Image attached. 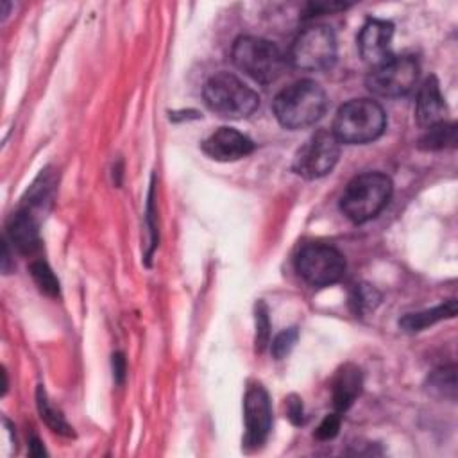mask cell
<instances>
[{"label":"cell","instance_id":"obj_1","mask_svg":"<svg viewBox=\"0 0 458 458\" xmlns=\"http://www.w3.org/2000/svg\"><path fill=\"white\" fill-rule=\"evenodd\" d=\"M272 107L283 127L297 131L310 127L322 118L327 107V97L315 81L302 79L281 89L274 98Z\"/></svg>","mask_w":458,"mask_h":458},{"label":"cell","instance_id":"obj_2","mask_svg":"<svg viewBox=\"0 0 458 458\" xmlns=\"http://www.w3.org/2000/svg\"><path fill=\"white\" fill-rule=\"evenodd\" d=\"M385 125V111L376 100L352 98L336 111L331 132L340 143L363 145L379 138Z\"/></svg>","mask_w":458,"mask_h":458},{"label":"cell","instance_id":"obj_3","mask_svg":"<svg viewBox=\"0 0 458 458\" xmlns=\"http://www.w3.org/2000/svg\"><path fill=\"white\" fill-rule=\"evenodd\" d=\"M392 197V181L381 172H365L349 181L340 199L342 213L354 224L374 218Z\"/></svg>","mask_w":458,"mask_h":458},{"label":"cell","instance_id":"obj_4","mask_svg":"<svg viewBox=\"0 0 458 458\" xmlns=\"http://www.w3.org/2000/svg\"><path fill=\"white\" fill-rule=\"evenodd\" d=\"M204 100L213 113L229 120L247 118L259 106L258 93L229 72H218L208 79Z\"/></svg>","mask_w":458,"mask_h":458},{"label":"cell","instance_id":"obj_5","mask_svg":"<svg viewBox=\"0 0 458 458\" xmlns=\"http://www.w3.org/2000/svg\"><path fill=\"white\" fill-rule=\"evenodd\" d=\"M233 63L245 72L249 77L261 84H270L277 81L286 66V57L279 47L265 38L242 36L234 41Z\"/></svg>","mask_w":458,"mask_h":458},{"label":"cell","instance_id":"obj_6","mask_svg":"<svg viewBox=\"0 0 458 458\" xmlns=\"http://www.w3.org/2000/svg\"><path fill=\"white\" fill-rule=\"evenodd\" d=\"M293 68L302 72H324L336 61V38L331 29L313 25L299 32L288 54Z\"/></svg>","mask_w":458,"mask_h":458},{"label":"cell","instance_id":"obj_7","mask_svg":"<svg viewBox=\"0 0 458 458\" xmlns=\"http://www.w3.org/2000/svg\"><path fill=\"white\" fill-rule=\"evenodd\" d=\"M419 79V63L410 55H392L385 63L372 66L365 84L377 97L395 98L410 93Z\"/></svg>","mask_w":458,"mask_h":458},{"label":"cell","instance_id":"obj_8","mask_svg":"<svg viewBox=\"0 0 458 458\" xmlns=\"http://www.w3.org/2000/svg\"><path fill=\"white\" fill-rule=\"evenodd\" d=\"M299 276L313 286H327L338 283L345 274L344 254L326 243H308L304 245L295 261Z\"/></svg>","mask_w":458,"mask_h":458},{"label":"cell","instance_id":"obj_9","mask_svg":"<svg viewBox=\"0 0 458 458\" xmlns=\"http://www.w3.org/2000/svg\"><path fill=\"white\" fill-rule=\"evenodd\" d=\"M340 157V141L331 131L313 132L293 157V172L304 179H320L327 175Z\"/></svg>","mask_w":458,"mask_h":458},{"label":"cell","instance_id":"obj_10","mask_svg":"<svg viewBox=\"0 0 458 458\" xmlns=\"http://www.w3.org/2000/svg\"><path fill=\"white\" fill-rule=\"evenodd\" d=\"M243 420H245V449H259L272 428V406L267 390L254 383L247 388L243 397Z\"/></svg>","mask_w":458,"mask_h":458},{"label":"cell","instance_id":"obj_11","mask_svg":"<svg viewBox=\"0 0 458 458\" xmlns=\"http://www.w3.org/2000/svg\"><path fill=\"white\" fill-rule=\"evenodd\" d=\"M394 25L385 20H369L358 34V50L365 63L377 66L392 57Z\"/></svg>","mask_w":458,"mask_h":458},{"label":"cell","instance_id":"obj_12","mask_svg":"<svg viewBox=\"0 0 458 458\" xmlns=\"http://www.w3.org/2000/svg\"><path fill=\"white\" fill-rule=\"evenodd\" d=\"M202 150L215 161H236L254 150V143L236 129L220 127L202 141Z\"/></svg>","mask_w":458,"mask_h":458},{"label":"cell","instance_id":"obj_13","mask_svg":"<svg viewBox=\"0 0 458 458\" xmlns=\"http://www.w3.org/2000/svg\"><path fill=\"white\" fill-rule=\"evenodd\" d=\"M447 114V104L440 93V86L437 77H428L419 93H417V102H415V118L417 123L424 129L445 122Z\"/></svg>","mask_w":458,"mask_h":458},{"label":"cell","instance_id":"obj_14","mask_svg":"<svg viewBox=\"0 0 458 458\" xmlns=\"http://www.w3.org/2000/svg\"><path fill=\"white\" fill-rule=\"evenodd\" d=\"M7 236L11 243L21 252V254H32L39 249V229L38 220L30 213V209H20L13 213L7 224Z\"/></svg>","mask_w":458,"mask_h":458},{"label":"cell","instance_id":"obj_15","mask_svg":"<svg viewBox=\"0 0 458 458\" xmlns=\"http://www.w3.org/2000/svg\"><path fill=\"white\" fill-rule=\"evenodd\" d=\"M361 386H363L361 370L352 363L342 365L335 374L333 386H331L335 410L338 413L349 410L356 401V397L361 394Z\"/></svg>","mask_w":458,"mask_h":458},{"label":"cell","instance_id":"obj_16","mask_svg":"<svg viewBox=\"0 0 458 458\" xmlns=\"http://www.w3.org/2000/svg\"><path fill=\"white\" fill-rule=\"evenodd\" d=\"M456 315V301L449 299L431 310L408 313L399 320V327L406 333H417L426 329L428 326H433L444 318H453Z\"/></svg>","mask_w":458,"mask_h":458},{"label":"cell","instance_id":"obj_17","mask_svg":"<svg viewBox=\"0 0 458 458\" xmlns=\"http://www.w3.org/2000/svg\"><path fill=\"white\" fill-rule=\"evenodd\" d=\"M36 404H38V411H39V417L41 420L55 433L63 435V437H73V428L66 422L64 415L50 403L43 385L38 386L36 390Z\"/></svg>","mask_w":458,"mask_h":458},{"label":"cell","instance_id":"obj_18","mask_svg":"<svg viewBox=\"0 0 458 458\" xmlns=\"http://www.w3.org/2000/svg\"><path fill=\"white\" fill-rule=\"evenodd\" d=\"M456 141V125L453 122H442L426 129L419 140L422 150H442L453 147Z\"/></svg>","mask_w":458,"mask_h":458},{"label":"cell","instance_id":"obj_19","mask_svg":"<svg viewBox=\"0 0 458 458\" xmlns=\"http://www.w3.org/2000/svg\"><path fill=\"white\" fill-rule=\"evenodd\" d=\"M379 292L367 283H358L349 293V306L356 317H363L379 304Z\"/></svg>","mask_w":458,"mask_h":458},{"label":"cell","instance_id":"obj_20","mask_svg":"<svg viewBox=\"0 0 458 458\" xmlns=\"http://www.w3.org/2000/svg\"><path fill=\"white\" fill-rule=\"evenodd\" d=\"M428 386L431 394L453 401L456 397V367L449 365L431 372Z\"/></svg>","mask_w":458,"mask_h":458},{"label":"cell","instance_id":"obj_21","mask_svg":"<svg viewBox=\"0 0 458 458\" xmlns=\"http://www.w3.org/2000/svg\"><path fill=\"white\" fill-rule=\"evenodd\" d=\"M29 270H30V276H32L36 286L45 295H48V297H57L59 295V281L55 277V274L52 272V268L43 259L32 261Z\"/></svg>","mask_w":458,"mask_h":458},{"label":"cell","instance_id":"obj_22","mask_svg":"<svg viewBox=\"0 0 458 458\" xmlns=\"http://www.w3.org/2000/svg\"><path fill=\"white\" fill-rule=\"evenodd\" d=\"M254 318H256V351H263L268 342H270V320H268V310L267 304L263 301L256 302V311H254Z\"/></svg>","mask_w":458,"mask_h":458},{"label":"cell","instance_id":"obj_23","mask_svg":"<svg viewBox=\"0 0 458 458\" xmlns=\"http://www.w3.org/2000/svg\"><path fill=\"white\" fill-rule=\"evenodd\" d=\"M299 338V331L297 327H288L284 331H281L270 344V352L276 360H283L290 354V351L293 349L295 342Z\"/></svg>","mask_w":458,"mask_h":458},{"label":"cell","instance_id":"obj_24","mask_svg":"<svg viewBox=\"0 0 458 458\" xmlns=\"http://www.w3.org/2000/svg\"><path fill=\"white\" fill-rule=\"evenodd\" d=\"M340 422H342V419H340L338 413L326 415L324 420L318 424V428L315 431V437L318 440H331V438H335L338 429H340Z\"/></svg>","mask_w":458,"mask_h":458},{"label":"cell","instance_id":"obj_25","mask_svg":"<svg viewBox=\"0 0 458 458\" xmlns=\"http://www.w3.org/2000/svg\"><path fill=\"white\" fill-rule=\"evenodd\" d=\"M286 406H288V417L293 424H302L304 417H302V403L299 397L292 395L288 401H286Z\"/></svg>","mask_w":458,"mask_h":458},{"label":"cell","instance_id":"obj_26","mask_svg":"<svg viewBox=\"0 0 458 458\" xmlns=\"http://www.w3.org/2000/svg\"><path fill=\"white\" fill-rule=\"evenodd\" d=\"M113 370H114V379L122 383L125 377V360L122 354L113 356Z\"/></svg>","mask_w":458,"mask_h":458},{"label":"cell","instance_id":"obj_27","mask_svg":"<svg viewBox=\"0 0 458 458\" xmlns=\"http://www.w3.org/2000/svg\"><path fill=\"white\" fill-rule=\"evenodd\" d=\"M29 444H30V454L38 456V454H43V453H45V449H43V444H41V440H39L38 437H32Z\"/></svg>","mask_w":458,"mask_h":458}]
</instances>
